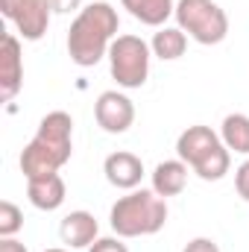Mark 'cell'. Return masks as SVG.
I'll use <instances>...</instances> for the list:
<instances>
[{
    "mask_svg": "<svg viewBox=\"0 0 249 252\" xmlns=\"http://www.w3.org/2000/svg\"><path fill=\"white\" fill-rule=\"evenodd\" d=\"M24 85V56H21V38L15 32L3 35L0 50V100L12 103V97Z\"/></svg>",
    "mask_w": 249,
    "mask_h": 252,
    "instance_id": "9",
    "label": "cell"
},
{
    "mask_svg": "<svg viewBox=\"0 0 249 252\" xmlns=\"http://www.w3.org/2000/svg\"><path fill=\"white\" fill-rule=\"evenodd\" d=\"M235 188H238V196L244 202H249V158L235 170Z\"/></svg>",
    "mask_w": 249,
    "mask_h": 252,
    "instance_id": "18",
    "label": "cell"
},
{
    "mask_svg": "<svg viewBox=\"0 0 249 252\" xmlns=\"http://www.w3.org/2000/svg\"><path fill=\"white\" fill-rule=\"evenodd\" d=\"M176 156L185 161L187 167L205 179V182H217L229 173L232 167V153L226 150V144L220 141V135L211 126H187L176 141Z\"/></svg>",
    "mask_w": 249,
    "mask_h": 252,
    "instance_id": "4",
    "label": "cell"
},
{
    "mask_svg": "<svg viewBox=\"0 0 249 252\" xmlns=\"http://www.w3.org/2000/svg\"><path fill=\"white\" fill-rule=\"evenodd\" d=\"M173 18L196 44H220L229 35V15L214 0H179Z\"/></svg>",
    "mask_w": 249,
    "mask_h": 252,
    "instance_id": "5",
    "label": "cell"
},
{
    "mask_svg": "<svg viewBox=\"0 0 249 252\" xmlns=\"http://www.w3.org/2000/svg\"><path fill=\"white\" fill-rule=\"evenodd\" d=\"M182 252H220V247L211 238H193V241H187V247Z\"/></svg>",
    "mask_w": 249,
    "mask_h": 252,
    "instance_id": "20",
    "label": "cell"
},
{
    "mask_svg": "<svg viewBox=\"0 0 249 252\" xmlns=\"http://www.w3.org/2000/svg\"><path fill=\"white\" fill-rule=\"evenodd\" d=\"M44 252H67V250H59V247H56V250H44Z\"/></svg>",
    "mask_w": 249,
    "mask_h": 252,
    "instance_id": "23",
    "label": "cell"
},
{
    "mask_svg": "<svg viewBox=\"0 0 249 252\" xmlns=\"http://www.w3.org/2000/svg\"><path fill=\"white\" fill-rule=\"evenodd\" d=\"M121 6L147 27H164V21L176 12L173 0H121Z\"/></svg>",
    "mask_w": 249,
    "mask_h": 252,
    "instance_id": "14",
    "label": "cell"
},
{
    "mask_svg": "<svg viewBox=\"0 0 249 252\" xmlns=\"http://www.w3.org/2000/svg\"><path fill=\"white\" fill-rule=\"evenodd\" d=\"M47 3H50V9H53V12H59V15L76 12V9L82 6V0H47Z\"/></svg>",
    "mask_w": 249,
    "mask_h": 252,
    "instance_id": "21",
    "label": "cell"
},
{
    "mask_svg": "<svg viewBox=\"0 0 249 252\" xmlns=\"http://www.w3.org/2000/svg\"><path fill=\"white\" fill-rule=\"evenodd\" d=\"M118 9L106 0L88 3L76 12L70 32H67V56L79 67H94L103 56H109L112 41L118 38Z\"/></svg>",
    "mask_w": 249,
    "mask_h": 252,
    "instance_id": "1",
    "label": "cell"
},
{
    "mask_svg": "<svg viewBox=\"0 0 249 252\" xmlns=\"http://www.w3.org/2000/svg\"><path fill=\"white\" fill-rule=\"evenodd\" d=\"M109 223L118 238H147L164 229L167 223V202L156 190L135 188L112 205Z\"/></svg>",
    "mask_w": 249,
    "mask_h": 252,
    "instance_id": "3",
    "label": "cell"
},
{
    "mask_svg": "<svg viewBox=\"0 0 249 252\" xmlns=\"http://www.w3.org/2000/svg\"><path fill=\"white\" fill-rule=\"evenodd\" d=\"M185 47H187V35L179 27H158V32L150 41L153 56H158L161 62H173V59L185 56Z\"/></svg>",
    "mask_w": 249,
    "mask_h": 252,
    "instance_id": "15",
    "label": "cell"
},
{
    "mask_svg": "<svg viewBox=\"0 0 249 252\" xmlns=\"http://www.w3.org/2000/svg\"><path fill=\"white\" fill-rule=\"evenodd\" d=\"M24 226V214L15 202L3 199L0 202V238H15Z\"/></svg>",
    "mask_w": 249,
    "mask_h": 252,
    "instance_id": "17",
    "label": "cell"
},
{
    "mask_svg": "<svg viewBox=\"0 0 249 252\" xmlns=\"http://www.w3.org/2000/svg\"><path fill=\"white\" fill-rule=\"evenodd\" d=\"M0 252H27V247L15 238H0Z\"/></svg>",
    "mask_w": 249,
    "mask_h": 252,
    "instance_id": "22",
    "label": "cell"
},
{
    "mask_svg": "<svg viewBox=\"0 0 249 252\" xmlns=\"http://www.w3.org/2000/svg\"><path fill=\"white\" fill-rule=\"evenodd\" d=\"M94 118L103 132L109 135H124L135 124V106L121 91H103L94 103Z\"/></svg>",
    "mask_w": 249,
    "mask_h": 252,
    "instance_id": "8",
    "label": "cell"
},
{
    "mask_svg": "<svg viewBox=\"0 0 249 252\" xmlns=\"http://www.w3.org/2000/svg\"><path fill=\"white\" fill-rule=\"evenodd\" d=\"M3 15L15 24L24 41H38L50 27V3L47 0H0Z\"/></svg>",
    "mask_w": 249,
    "mask_h": 252,
    "instance_id": "7",
    "label": "cell"
},
{
    "mask_svg": "<svg viewBox=\"0 0 249 252\" xmlns=\"http://www.w3.org/2000/svg\"><path fill=\"white\" fill-rule=\"evenodd\" d=\"M73 153V118L67 112H47L38 124V132L21 153V173L27 179L59 173Z\"/></svg>",
    "mask_w": 249,
    "mask_h": 252,
    "instance_id": "2",
    "label": "cell"
},
{
    "mask_svg": "<svg viewBox=\"0 0 249 252\" xmlns=\"http://www.w3.org/2000/svg\"><path fill=\"white\" fill-rule=\"evenodd\" d=\"M88 252H129L126 250V244H121V238H97Z\"/></svg>",
    "mask_w": 249,
    "mask_h": 252,
    "instance_id": "19",
    "label": "cell"
},
{
    "mask_svg": "<svg viewBox=\"0 0 249 252\" xmlns=\"http://www.w3.org/2000/svg\"><path fill=\"white\" fill-rule=\"evenodd\" d=\"M220 141L226 144L229 153H241L249 156V118L235 112V115H226L223 126H220Z\"/></svg>",
    "mask_w": 249,
    "mask_h": 252,
    "instance_id": "16",
    "label": "cell"
},
{
    "mask_svg": "<svg viewBox=\"0 0 249 252\" xmlns=\"http://www.w3.org/2000/svg\"><path fill=\"white\" fill-rule=\"evenodd\" d=\"M103 173H106L109 185H115L121 190H135L141 185V179H144V161L135 153L118 150V153H112L103 161Z\"/></svg>",
    "mask_w": 249,
    "mask_h": 252,
    "instance_id": "10",
    "label": "cell"
},
{
    "mask_svg": "<svg viewBox=\"0 0 249 252\" xmlns=\"http://www.w3.org/2000/svg\"><path fill=\"white\" fill-rule=\"evenodd\" d=\"M97 232H100V226H97V220H94L91 211H70L62 220V226H59V238L70 250L91 247L97 241Z\"/></svg>",
    "mask_w": 249,
    "mask_h": 252,
    "instance_id": "11",
    "label": "cell"
},
{
    "mask_svg": "<svg viewBox=\"0 0 249 252\" xmlns=\"http://www.w3.org/2000/svg\"><path fill=\"white\" fill-rule=\"evenodd\" d=\"M64 193H67V188H64V179L59 173L27 179V196L38 211H56L64 202Z\"/></svg>",
    "mask_w": 249,
    "mask_h": 252,
    "instance_id": "12",
    "label": "cell"
},
{
    "mask_svg": "<svg viewBox=\"0 0 249 252\" xmlns=\"http://www.w3.org/2000/svg\"><path fill=\"white\" fill-rule=\"evenodd\" d=\"M187 185V164L182 158H170V161H161L156 164L153 170V190L158 196H179Z\"/></svg>",
    "mask_w": 249,
    "mask_h": 252,
    "instance_id": "13",
    "label": "cell"
},
{
    "mask_svg": "<svg viewBox=\"0 0 249 252\" xmlns=\"http://www.w3.org/2000/svg\"><path fill=\"white\" fill-rule=\"evenodd\" d=\"M150 44L141 35H118L109 47L112 79L121 88H141L150 76Z\"/></svg>",
    "mask_w": 249,
    "mask_h": 252,
    "instance_id": "6",
    "label": "cell"
}]
</instances>
